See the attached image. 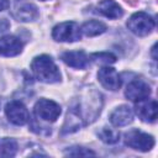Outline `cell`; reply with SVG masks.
Wrapping results in <instances>:
<instances>
[{
    "mask_svg": "<svg viewBox=\"0 0 158 158\" xmlns=\"http://www.w3.org/2000/svg\"><path fill=\"white\" fill-rule=\"evenodd\" d=\"M101 107V94L98 93L94 88H85L79 99H75L74 105L69 109L62 128V133H69L84 125L91 123L100 115Z\"/></svg>",
    "mask_w": 158,
    "mask_h": 158,
    "instance_id": "6da1fadb",
    "label": "cell"
},
{
    "mask_svg": "<svg viewBox=\"0 0 158 158\" xmlns=\"http://www.w3.org/2000/svg\"><path fill=\"white\" fill-rule=\"evenodd\" d=\"M35 77L43 83H57L60 80V73L49 56L42 54L36 57L31 63Z\"/></svg>",
    "mask_w": 158,
    "mask_h": 158,
    "instance_id": "7a4b0ae2",
    "label": "cell"
},
{
    "mask_svg": "<svg viewBox=\"0 0 158 158\" xmlns=\"http://www.w3.org/2000/svg\"><path fill=\"white\" fill-rule=\"evenodd\" d=\"M128 30L136 36H147L154 28V20L146 12H136L127 21Z\"/></svg>",
    "mask_w": 158,
    "mask_h": 158,
    "instance_id": "3957f363",
    "label": "cell"
},
{
    "mask_svg": "<svg viewBox=\"0 0 158 158\" xmlns=\"http://www.w3.org/2000/svg\"><path fill=\"white\" fill-rule=\"evenodd\" d=\"M125 143L133 149L147 152L153 148L154 138L151 135L144 133L139 130H131L125 133Z\"/></svg>",
    "mask_w": 158,
    "mask_h": 158,
    "instance_id": "277c9868",
    "label": "cell"
},
{
    "mask_svg": "<svg viewBox=\"0 0 158 158\" xmlns=\"http://www.w3.org/2000/svg\"><path fill=\"white\" fill-rule=\"evenodd\" d=\"M80 27L73 22H62L57 25L52 31V37L58 42H74L80 40Z\"/></svg>",
    "mask_w": 158,
    "mask_h": 158,
    "instance_id": "5b68a950",
    "label": "cell"
},
{
    "mask_svg": "<svg viewBox=\"0 0 158 158\" xmlns=\"http://www.w3.org/2000/svg\"><path fill=\"white\" fill-rule=\"evenodd\" d=\"M12 16L22 22L35 21L38 17V9L28 0H14Z\"/></svg>",
    "mask_w": 158,
    "mask_h": 158,
    "instance_id": "8992f818",
    "label": "cell"
},
{
    "mask_svg": "<svg viewBox=\"0 0 158 158\" xmlns=\"http://www.w3.org/2000/svg\"><path fill=\"white\" fill-rule=\"evenodd\" d=\"M35 114L44 121L54 122L60 115V106L52 100L40 99L35 105Z\"/></svg>",
    "mask_w": 158,
    "mask_h": 158,
    "instance_id": "52a82bcc",
    "label": "cell"
},
{
    "mask_svg": "<svg viewBox=\"0 0 158 158\" xmlns=\"http://www.w3.org/2000/svg\"><path fill=\"white\" fill-rule=\"evenodd\" d=\"M5 114L9 118L10 122L17 126H22L28 122L30 120V114L26 109V106L21 101L12 100L6 104L5 106Z\"/></svg>",
    "mask_w": 158,
    "mask_h": 158,
    "instance_id": "ba28073f",
    "label": "cell"
},
{
    "mask_svg": "<svg viewBox=\"0 0 158 158\" xmlns=\"http://www.w3.org/2000/svg\"><path fill=\"white\" fill-rule=\"evenodd\" d=\"M151 94V86L143 79H133L125 90V96L132 101H139L148 98Z\"/></svg>",
    "mask_w": 158,
    "mask_h": 158,
    "instance_id": "9c48e42d",
    "label": "cell"
},
{
    "mask_svg": "<svg viewBox=\"0 0 158 158\" xmlns=\"http://www.w3.org/2000/svg\"><path fill=\"white\" fill-rule=\"evenodd\" d=\"M157 110H158L157 101L153 99L148 100L147 98L137 101L135 106V111L137 116L144 122H154L157 120Z\"/></svg>",
    "mask_w": 158,
    "mask_h": 158,
    "instance_id": "30bf717a",
    "label": "cell"
},
{
    "mask_svg": "<svg viewBox=\"0 0 158 158\" xmlns=\"http://www.w3.org/2000/svg\"><path fill=\"white\" fill-rule=\"evenodd\" d=\"M98 79L100 81V84L107 89V90H111V91H115V90H118L120 86H121V79H120V75L118 73L111 68V67H104L99 70L98 73Z\"/></svg>",
    "mask_w": 158,
    "mask_h": 158,
    "instance_id": "8fae6325",
    "label": "cell"
},
{
    "mask_svg": "<svg viewBox=\"0 0 158 158\" xmlns=\"http://www.w3.org/2000/svg\"><path fill=\"white\" fill-rule=\"evenodd\" d=\"M22 51V42L15 36H4L0 38V56L14 57Z\"/></svg>",
    "mask_w": 158,
    "mask_h": 158,
    "instance_id": "7c38bea8",
    "label": "cell"
},
{
    "mask_svg": "<svg viewBox=\"0 0 158 158\" xmlns=\"http://www.w3.org/2000/svg\"><path fill=\"white\" fill-rule=\"evenodd\" d=\"M62 60L72 67V68H77V69H84L88 67L89 64V57L83 52V51H69V52H64L60 56Z\"/></svg>",
    "mask_w": 158,
    "mask_h": 158,
    "instance_id": "4fadbf2b",
    "label": "cell"
},
{
    "mask_svg": "<svg viewBox=\"0 0 158 158\" xmlns=\"http://www.w3.org/2000/svg\"><path fill=\"white\" fill-rule=\"evenodd\" d=\"M133 120V114L131 109L126 105H121L116 107L111 114H110V122L116 126V127H122L128 123H131Z\"/></svg>",
    "mask_w": 158,
    "mask_h": 158,
    "instance_id": "5bb4252c",
    "label": "cell"
},
{
    "mask_svg": "<svg viewBox=\"0 0 158 158\" xmlns=\"http://www.w3.org/2000/svg\"><path fill=\"white\" fill-rule=\"evenodd\" d=\"M98 9H99V12H101L104 16L112 19V20L118 19L123 15L121 6L114 0H101L98 4Z\"/></svg>",
    "mask_w": 158,
    "mask_h": 158,
    "instance_id": "9a60e30c",
    "label": "cell"
},
{
    "mask_svg": "<svg viewBox=\"0 0 158 158\" xmlns=\"http://www.w3.org/2000/svg\"><path fill=\"white\" fill-rule=\"evenodd\" d=\"M80 31L85 35V36H89V37H93V36H98V35H101L106 31V26L105 23L98 21V20H90V21H86Z\"/></svg>",
    "mask_w": 158,
    "mask_h": 158,
    "instance_id": "2e32d148",
    "label": "cell"
},
{
    "mask_svg": "<svg viewBox=\"0 0 158 158\" xmlns=\"http://www.w3.org/2000/svg\"><path fill=\"white\" fill-rule=\"evenodd\" d=\"M17 143L12 138H0V157H12L16 154Z\"/></svg>",
    "mask_w": 158,
    "mask_h": 158,
    "instance_id": "e0dca14e",
    "label": "cell"
},
{
    "mask_svg": "<svg viewBox=\"0 0 158 158\" xmlns=\"http://www.w3.org/2000/svg\"><path fill=\"white\" fill-rule=\"evenodd\" d=\"M98 136L100 137V139L102 142L109 143V144H114V143H116L120 139V133L116 130L109 128V127H102L98 132Z\"/></svg>",
    "mask_w": 158,
    "mask_h": 158,
    "instance_id": "ac0fdd59",
    "label": "cell"
},
{
    "mask_svg": "<svg viewBox=\"0 0 158 158\" xmlns=\"http://www.w3.org/2000/svg\"><path fill=\"white\" fill-rule=\"evenodd\" d=\"M91 59L95 63H100V64H111V63L116 62V57L112 53H109V52L94 53V54H91Z\"/></svg>",
    "mask_w": 158,
    "mask_h": 158,
    "instance_id": "d6986e66",
    "label": "cell"
},
{
    "mask_svg": "<svg viewBox=\"0 0 158 158\" xmlns=\"http://www.w3.org/2000/svg\"><path fill=\"white\" fill-rule=\"evenodd\" d=\"M65 154L68 156H95V153L90 149H86L84 147H70L65 151Z\"/></svg>",
    "mask_w": 158,
    "mask_h": 158,
    "instance_id": "ffe728a7",
    "label": "cell"
},
{
    "mask_svg": "<svg viewBox=\"0 0 158 158\" xmlns=\"http://www.w3.org/2000/svg\"><path fill=\"white\" fill-rule=\"evenodd\" d=\"M10 6V1L9 0H0V11L6 10Z\"/></svg>",
    "mask_w": 158,
    "mask_h": 158,
    "instance_id": "44dd1931",
    "label": "cell"
},
{
    "mask_svg": "<svg viewBox=\"0 0 158 158\" xmlns=\"http://www.w3.org/2000/svg\"><path fill=\"white\" fill-rule=\"evenodd\" d=\"M127 4H130V5H132V6H135V5H137V2H138V0H125Z\"/></svg>",
    "mask_w": 158,
    "mask_h": 158,
    "instance_id": "7402d4cb",
    "label": "cell"
},
{
    "mask_svg": "<svg viewBox=\"0 0 158 158\" xmlns=\"http://www.w3.org/2000/svg\"><path fill=\"white\" fill-rule=\"evenodd\" d=\"M156 48H157V44H154V46H153V48H152V54H153V58H154V60L157 59V56H156Z\"/></svg>",
    "mask_w": 158,
    "mask_h": 158,
    "instance_id": "603a6c76",
    "label": "cell"
}]
</instances>
